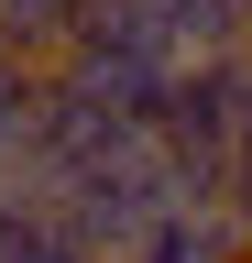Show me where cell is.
<instances>
[{"mask_svg":"<svg viewBox=\"0 0 252 263\" xmlns=\"http://www.w3.org/2000/svg\"><path fill=\"white\" fill-rule=\"evenodd\" d=\"M153 11H165L176 44H198V55H241L252 44V0H153Z\"/></svg>","mask_w":252,"mask_h":263,"instance_id":"cell-4","label":"cell"},{"mask_svg":"<svg viewBox=\"0 0 252 263\" xmlns=\"http://www.w3.org/2000/svg\"><path fill=\"white\" fill-rule=\"evenodd\" d=\"M252 252V230H241V209H165L132 241V263H241Z\"/></svg>","mask_w":252,"mask_h":263,"instance_id":"cell-1","label":"cell"},{"mask_svg":"<svg viewBox=\"0 0 252 263\" xmlns=\"http://www.w3.org/2000/svg\"><path fill=\"white\" fill-rule=\"evenodd\" d=\"M44 99H55V66H22V55H0V176H22L44 143Z\"/></svg>","mask_w":252,"mask_h":263,"instance_id":"cell-2","label":"cell"},{"mask_svg":"<svg viewBox=\"0 0 252 263\" xmlns=\"http://www.w3.org/2000/svg\"><path fill=\"white\" fill-rule=\"evenodd\" d=\"M77 22H88V0H0V55H22V66H66Z\"/></svg>","mask_w":252,"mask_h":263,"instance_id":"cell-3","label":"cell"},{"mask_svg":"<svg viewBox=\"0 0 252 263\" xmlns=\"http://www.w3.org/2000/svg\"><path fill=\"white\" fill-rule=\"evenodd\" d=\"M0 263H99V241H88L66 209H22L11 241H0Z\"/></svg>","mask_w":252,"mask_h":263,"instance_id":"cell-5","label":"cell"}]
</instances>
